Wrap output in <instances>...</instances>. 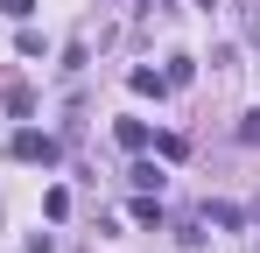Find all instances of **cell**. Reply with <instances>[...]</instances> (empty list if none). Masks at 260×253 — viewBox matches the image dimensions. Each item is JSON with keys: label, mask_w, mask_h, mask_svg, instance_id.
Masks as SVG:
<instances>
[{"label": "cell", "mask_w": 260, "mask_h": 253, "mask_svg": "<svg viewBox=\"0 0 260 253\" xmlns=\"http://www.w3.org/2000/svg\"><path fill=\"white\" fill-rule=\"evenodd\" d=\"M113 134H120V148H134V155H141V148L155 141V134H148V120H120V126H113Z\"/></svg>", "instance_id": "7a4b0ae2"}, {"label": "cell", "mask_w": 260, "mask_h": 253, "mask_svg": "<svg viewBox=\"0 0 260 253\" xmlns=\"http://www.w3.org/2000/svg\"><path fill=\"white\" fill-rule=\"evenodd\" d=\"M134 225H162V204H155V190H141V197H134Z\"/></svg>", "instance_id": "3957f363"}, {"label": "cell", "mask_w": 260, "mask_h": 253, "mask_svg": "<svg viewBox=\"0 0 260 253\" xmlns=\"http://www.w3.org/2000/svg\"><path fill=\"white\" fill-rule=\"evenodd\" d=\"M246 42H260V0H246Z\"/></svg>", "instance_id": "9c48e42d"}, {"label": "cell", "mask_w": 260, "mask_h": 253, "mask_svg": "<svg viewBox=\"0 0 260 253\" xmlns=\"http://www.w3.org/2000/svg\"><path fill=\"white\" fill-rule=\"evenodd\" d=\"M7 148H14V162H56V141H49V134H36V126H21Z\"/></svg>", "instance_id": "6da1fadb"}, {"label": "cell", "mask_w": 260, "mask_h": 253, "mask_svg": "<svg viewBox=\"0 0 260 253\" xmlns=\"http://www.w3.org/2000/svg\"><path fill=\"white\" fill-rule=\"evenodd\" d=\"M204 218H211V225H225V232H239V204H204Z\"/></svg>", "instance_id": "8992f818"}, {"label": "cell", "mask_w": 260, "mask_h": 253, "mask_svg": "<svg viewBox=\"0 0 260 253\" xmlns=\"http://www.w3.org/2000/svg\"><path fill=\"white\" fill-rule=\"evenodd\" d=\"M127 183H134V190H162V169H155V162H134Z\"/></svg>", "instance_id": "5b68a950"}, {"label": "cell", "mask_w": 260, "mask_h": 253, "mask_svg": "<svg viewBox=\"0 0 260 253\" xmlns=\"http://www.w3.org/2000/svg\"><path fill=\"white\" fill-rule=\"evenodd\" d=\"M134 91H141V99H162L169 78H162V71H134Z\"/></svg>", "instance_id": "277c9868"}, {"label": "cell", "mask_w": 260, "mask_h": 253, "mask_svg": "<svg viewBox=\"0 0 260 253\" xmlns=\"http://www.w3.org/2000/svg\"><path fill=\"white\" fill-rule=\"evenodd\" d=\"M239 141H246V148H260V113H246V120H239Z\"/></svg>", "instance_id": "ba28073f"}, {"label": "cell", "mask_w": 260, "mask_h": 253, "mask_svg": "<svg viewBox=\"0 0 260 253\" xmlns=\"http://www.w3.org/2000/svg\"><path fill=\"white\" fill-rule=\"evenodd\" d=\"M0 7H7L14 21H28V14H36V0H0Z\"/></svg>", "instance_id": "30bf717a"}, {"label": "cell", "mask_w": 260, "mask_h": 253, "mask_svg": "<svg viewBox=\"0 0 260 253\" xmlns=\"http://www.w3.org/2000/svg\"><path fill=\"white\" fill-rule=\"evenodd\" d=\"M162 78H169V84H190V78H197V64H190V56H169V71H162Z\"/></svg>", "instance_id": "52a82bcc"}]
</instances>
